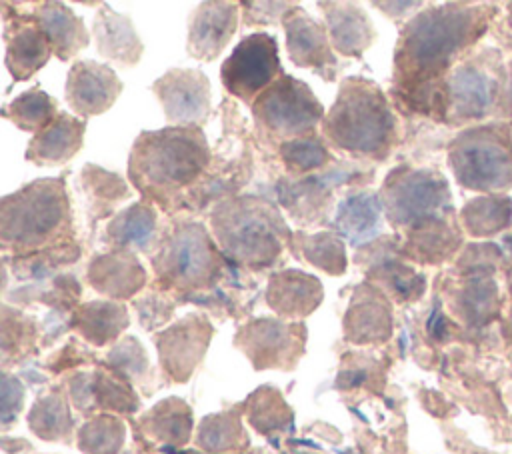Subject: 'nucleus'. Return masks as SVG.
I'll list each match as a JSON object with an SVG mask.
<instances>
[{
  "mask_svg": "<svg viewBox=\"0 0 512 454\" xmlns=\"http://www.w3.org/2000/svg\"><path fill=\"white\" fill-rule=\"evenodd\" d=\"M300 326H288L278 320L260 318L244 326L238 334V344L250 356L256 368L288 366L300 352Z\"/></svg>",
  "mask_w": 512,
  "mask_h": 454,
  "instance_id": "16",
  "label": "nucleus"
},
{
  "mask_svg": "<svg viewBox=\"0 0 512 454\" xmlns=\"http://www.w3.org/2000/svg\"><path fill=\"white\" fill-rule=\"evenodd\" d=\"M366 258L356 256L358 264H364L368 280H374L372 284H386L398 298H412L418 296L424 288L422 276L406 268L404 264H398L394 256L386 250V242H370L366 248Z\"/></svg>",
  "mask_w": 512,
  "mask_h": 454,
  "instance_id": "28",
  "label": "nucleus"
},
{
  "mask_svg": "<svg viewBox=\"0 0 512 454\" xmlns=\"http://www.w3.org/2000/svg\"><path fill=\"white\" fill-rule=\"evenodd\" d=\"M280 74L278 44L266 32L242 38L220 66V82L226 92L246 104H252Z\"/></svg>",
  "mask_w": 512,
  "mask_h": 454,
  "instance_id": "9",
  "label": "nucleus"
},
{
  "mask_svg": "<svg viewBox=\"0 0 512 454\" xmlns=\"http://www.w3.org/2000/svg\"><path fill=\"white\" fill-rule=\"evenodd\" d=\"M80 186L86 194L88 206L94 210V218L110 214V210L124 198L130 196L128 184L118 176L100 166L86 164L80 174Z\"/></svg>",
  "mask_w": 512,
  "mask_h": 454,
  "instance_id": "32",
  "label": "nucleus"
},
{
  "mask_svg": "<svg viewBox=\"0 0 512 454\" xmlns=\"http://www.w3.org/2000/svg\"><path fill=\"white\" fill-rule=\"evenodd\" d=\"M214 240L226 260L250 270L276 264L292 232L274 204L254 198H224L210 212Z\"/></svg>",
  "mask_w": 512,
  "mask_h": 454,
  "instance_id": "4",
  "label": "nucleus"
},
{
  "mask_svg": "<svg viewBox=\"0 0 512 454\" xmlns=\"http://www.w3.org/2000/svg\"><path fill=\"white\" fill-rule=\"evenodd\" d=\"M92 34L98 54L108 62H114L120 68H132L140 62L144 42L136 34L128 16L102 4L94 16Z\"/></svg>",
  "mask_w": 512,
  "mask_h": 454,
  "instance_id": "20",
  "label": "nucleus"
},
{
  "mask_svg": "<svg viewBox=\"0 0 512 454\" xmlns=\"http://www.w3.org/2000/svg\"><path fill=\"white\" fill-rule=\"evenodd\" d=\"M452 108L458 116H480L492 102V82L474 68H458L448 84Z\"/></svg>",
  "mask_w": 512,
  "mask_h": 454,
  "instance_id": "30",
  "label": "nucleus"
},
{
  "mask_svg": "<svg viewBox=\"0 0 512 454\" xmlns=\"http://www.w3.org/2000/svg\"><path fill=\"white\" fill-rule=\"evenodd\" d=\"M322 296L320 280L296 268L274 272L266 288L268 306L286 318L308 316L322 302Z\"/></svg>",
  "mask_w": 512,
  "mask_h": 454,
  "instance_id": "22",
  "label": "nucleus"
},
{
  "mask_svg": "<svg viewBox=\"0 0 512 454\" xmlns=\"http://www.w3.org/2000/svg\"><path fill=\"white\" fill-rule=\"evenodd\" d=\"M324 14L330 44L342 56L360 58L374 42V26L368 14L354 2H318Z\"/></svg>",
  "mask_w": 512,
  "mask_h": 454,
  "instance_id": "21",
  "label": "nucleus"
},
{
  "mask_svg": "<svg viewBox=\"0 0 512 454\" xmlns=\"http://www.w3.org/2000/svg\"><path fill=\"white\" fill-rule=\"evenodd\" d=\"M6 118L12 120V124L20 130L38 134L42 128H46L56 116V102L52 96L42 92L40 88H30L16 96L2 112Z\"/></svg>",
  "mask_w": 512,
  "mask_h": 454,
  "instance_id": "34",
  "label": "nucleus"
},
{
  "mask_svg": "<svg viewBox=\"0 0 512 454\" xmlns=\"http://www.w3.org/2000/svg\"><path fill=\"white\" fill-rule=\"evenodd\" d=\"M84 130V120L58 112L46 128L34 134L26 148V160L38 166H58L68 162L82 148Z\"/></svg>",
  "mask_w": 512,
  "mask_h": 454,
  "instance_id": "24",
  "label": "nucleus"
},
{
  "mask_svg": "<svg viewBox=\"0 0 512 454\" xmlns=\"http://www.w3.org/2000/svg\"><path fill=\"white\" fill-rule=\"evenodd\" d=\"M384 208L376 192L360 190L344 198L334 214V228L348 238L350 244L360 246L362 242L372 240L380 232Z\"/></svg>",
  "mask_w": 512,
  "mask_h": 454,
  "instance_id": "27",
  "label": "nucleus"
},
{
  "mask_svg": "<svg viewBox=\"0 0 512 454\" xmlns=\"http://www.w3.org/2000/svg\"><path fill=\"white\" fill-rule=\"evenodd\" d=\"M210 148L198 126L146 130L134 140L128 156V178L144 196L164 208L190 190L208 170Z\"/></svg>",
  "mask_w": 512,
  "mask_h": 454,
  "instance_id": "1",
  "label": "nucleus"
},
{
  "mask_svg": "<svg viewBox=\"0 0 512 454\" xmlns=\"http://www.w3.org/2000/svg\"><path fill=\"white\" fill-rule=\"evenodd\" d=\"M450 164L466 188L490 190L512 180V158L494 138L480 134L462 136L450 150Z\"/></svg>",
  "mask_w": 512,
  "mask_h": 454,
  "instance_id": "11",
  "label": "nucleus"
},
{
  "mask_svg": "<svg viewBox=\"0 0 512 454\" xmlns=\"http://www.w3.org/2000/svg\"><path fill=\"white\" fill-rule=\"evenodd\" d=\"M6 42V68L16 82L28 80L36 74L54 54L46 36L40 32L32 14H14L12 20H4Z\"/></svg>",
  "mask_w": 512,
  "mask_h": 454,
  "instance_id": "17",
  "label": "nucleus"
},
{
  "mask_svg": "<svg viewBox=\"0 0 512 454\" xmlns=\"http://www.w3.org/2000/svg\"><path fill=\"white\" fill-rule=\"evenodd\" d=\"M86 278L96 292L124 300L144 288L148 272L132 250L112 248L90 260Z\"/></svg>",
  "mask_w": 512,
  "mask_h": 454,
  "instance_id": "18",
  "label": "nucleus"
},
{
  "mask_svg": "<svg viewBox=\"0 0 512 454\" xmlns=\"http://www.w3.org/2000/svg\"><path fill=\"white\" fill-rule=\"evenodd\" d=\"M292 2H240L244 26L282 22V18L294 8Z\"/></svg>",
  "mask_w": 512,
  "mask_h": 454,
  "instance_id": "37",
  "label": "nucleus"
},
{
  "mask_svg": "<svg viewBox=\"0 0 512 454\" xmlns=\"http://www.w3.org/2000/svg\"><path fill=\"white\" fill-rule=\"evenodd\" d=\"M282 26L286 32L288 58L298 68H312L326 82L336 78V58L326 26L318 24L300 6H294L284 18Z\"/></svg>",
  "mask_w": 512,
  "mask_h": 454,
  "instance_id": "13",
  "label": "nucleus"
},
{
  "mask_svg": "<svg viewBox=\"0 0 512 454\" xmlns=\"http://www.w3.org/2000/svg\"><path fill=\"white\" fill-rule=\"evenodd\" d=\"M290 248L300 260L312 264L328 276H342L346 272V246L334 232H296L292 234Z\"/></svg>",
  "mask_w": 512,
  "mask_h": 454,
  "instance_id": "29",
  "label": "nucleus"
},
{
  "mask_svg": "<svg viewBox=\"0 0 512 454\" xmlns=\"http://www.w3.org/2000/svg\"><path fill=\"white\" fill-rule=\"evenodd\" d=\"M330 146L364 160H386L396 142V118L380 86L362 76L340 80L320 124Z\"/></svg>",
  "mask_w": 512,
  "mask_h": 454,
  "instance_id": "2",
  "label": "nucleus"
},
{
  "mask_svg": "<svg viewBox=\"0 0 512 454\" xmlns=\"http://www.w3.org/2000/svg\"><path fill=\"white\" fill-rule=\"evenodd\" d=\"M346 336L352 342H376L390 334V306L386 296L374 284H360L350 300L346 320Z\"/></svg>",
  "mask_w": 512,
  "mask_h": 454,
  "instance_id": "25",
  "label": "nucleus"
},
{
  "mask_svg": "<svg viewBox=\"0 0 512 454\" xmlns=\"http://www.w3.org/2000/svg\"><path fill=\"white\" fill-rule=\"evenodd\" d=\"M122 92V80L96 60H78L66 78V102L82 118L106 112Z\"/></svg>",
  "mask_w": 512,
  "mask_h": 454,
  "instance_id": "14",
  "label": "nucleus"
},
{
  "mask_svg": "<svg viewBox=\"0 0 512 454\" xmlns=\"http://www.w3.org/2000/svg\"><path fill=\"white\" fill-rule=\"evenodd\" d=\"M238 2H202L190 14L186 52L196 60H214L222 54L238 28Z\"/></svg>",
  "mask_w": 512,
  "mask_h": 454,
  "instance_id": "15",
  "label": "nucleus"
},
{
  "mask_svg": "<svg viewBox=\"0 0 512 454\" xmlns=\"http://www.w3.org/2000/svg\"><path fill=\"white\" fill-rule=\"evenodd\" d=\"M126 324V308L112 300H96L82 304L76 314V326L94 344H104L116 338Z\"/></svg>",
  "mask_w": 512,
  "mask_h": 454,
  "instance_id": "31",
  "label": "nucleus"
},
{
  "mask_svg": "<svg viewBox=\"0 0 512 454\" xmlns=\"http://www.w3.org/2000/svg\"><path fill=\"white\" fill-rule=\"evenodd\" d=\"M32 20L46 36L54 56L58 60H70L90 42V34L78 18L62 2H40L32 10Z\"/></svg>",
  "mask_w": 512,
  "mask_h": 454,
  "instance_id": "23",
  "label": "nucleus"
},
{
  "mask_svg": "<svg viewBox=\"0 0 512 454\" xmlns=\"http://www.w3.org/2000/svg\"><path fill=\"white\" fill-rule=\"evenodd\" d=\"M150 264L164 288L200 290L222 276L226 256L204 224L176 220L158 236L150 252Z\"/></svg>",
  "mask_w": 512,
  "mask_h": 454,
  "instance_id": "6",
  "label": "nucleus"
},
{
  "mask_svg": "<svg viewBox=\"0 0 512 454\" xmlns=\"http://www.w3.org/2000/svg\"><path fill=\"white\" fill-rule=\"evenodd\" d=\"M510 210V204H504V200H474L464 208L462 216L470 232L486 234L504 226L510 218Z\"/></svg>",
  "mask_w": 512,
  "mask_h": 454,
  "instance_id": "35",
  "label": "nucleus"
},
{
  "mask_svg": "<svg viewBox=\"0 0 512 454\" xmlns=\"http://www.w3.org/2000/svg\"><path fill=\"white\" fill-rule=\"evenodd\" d=\"M472 14L466 8H430L402 30L394 52V78L404 86L438 76L468 38Z\"/></svg>",
  "mask_w": 512,
  "mask_h": 454,
  "instance_id": "5",
  "label": "nucleus"
},
{
  "mask_svg": "<svg viewBox=\"0 0 512 454\" xmlns=\"http://www.w3.org/2000/svg\"><path fill=\"white\" fill-rule=\"evenodd\" d=\"M250 106L260 132L280 144L314 134L326 116L310 86L284 72Z\"/></svg>",
  "mask_w": 512,
  "mask_h": 454,
  "instance_id": "7",
  "label": "nucleus"
},
{
  "mask_svg": "<svg viewBox=\"0 0 512 454\" xmlns=\"http://www.w3.org/2000/svg\"><path fill=\"white\" fill-rule=\"evenodd\" d=\"M62 176L38 178L0 202V244L16 256L72 240V220Z\"/></svg>",
  "mask_w": 512,
  "mask_h": 454,
  "instance_id": "3",
  "label": "nucleus"
},
{
  "mask_svg": "<svg viewBox=\"0 0 512 454\" xmlns=\"http://www.w3.org/2000/svg\"><path fill=\"white\" fill-rule=\"evenodd\" d=\"M152 92L172 126H198L210 112V80L202 70L172 68L162 74Z\"/></svg>",
  "mask_w": 512,
  "mask_h": 454,
  "instance_id": "12",
  "label": "nucleus"
},
{
  "mask_svg": "<svg viewBox=\"0 0 512 454\" xmlns=\"http://www.w3.org/2000/svg\"><path fill=\"white\" fill-rule=\"evenodd\" d=\"M380 200L384 216L392 226L416 232L444 216L450 192L446 182L434 172L396 168L384 180Z\"/></svg>",
  "mask_w": 512,
  "mask_h": 454,
  "instance_id": "8",
  "label": "nucleus"
},
{
  "mask_svg": "<svg viewBox=\"0 0 512 454\" xmlns=\"http://www.w3.org/2000/svg\"><path fill=\"white\" fill-rule=\"evenodd\" d=\"M356 176H360L356 170L338 164V168H328L302 178H288L278 182V202L302 226L326 222L334 208V188L352 182Z\"/></svg>",
  "mask_w": 512,
  "mask_h": 454,
  "instance_id": "10",
  "label": "nucleus"
},
{
  "mask_svg": "<svg viewBox=\"0 0 512 454\" xmlns=\"http://www.w3.org/2000/svg\"><path fill=\"white\" fill-rule=\"evenodd\" d=\"M378 6H384V8H394L392 12H388L390 16H398V14H404L406 12V8H414V6H418V2H376Z\"/></svg>",
  "mask_w": 512,
  "mask_h": 454,
  "instance_id": "38",
  "label": "nucleus"
},
{
  "mask_svg": "<svg viewBox=\"0 0 512 454\" xmlns=\"http://www.w3.org/2000/svg\"><path fill=\"white\" fill-rule=\"evenodd\" d=\"M158 216L150 202H136L118 212L104 230V242L118 250L152 252L158 240Z\"/></svg>",
  "mask_w": 512,
  "mask_h": 454,
  "instance_id": "26",
  "label": "nucleus"
},
{
  "mask_svg": "<svg viewBox=\"0 0 512 454\" xmlns=\"http://www.w3.org/2000/svg\"><path fill=\"white\" fill-rule=\"evenodd\" d=\"M210 340V324L200 316H188L158 336V352L164 368L176 378L186 380L202 358Z\"/></svg>",
  "mask_w": 512,
  "mask_h": 454,
  "instance_id": "19",
  "label": "nucleus"
},
{
  "mask_svg": "<svg viewBox=\"0 0 512 454\" xmlns=\"http://www.w3.org/2000/svg\"><path fill=\"white\" fill-rule=\"evenodd\" d=\"M30 426L44 438H52L58 432H62V428H68V414L66 408L62 406L60 400L56 398H48V400H40L34 408V412L30 414Z\"/></svg>",
  "mask_w": 512,
  "mask_h": 454,
  "instance_id": "36",
  "label": "nucleus"
},
{
  "mask_svg": "<svg viewBox=\"0 0 512 454\" xmlns=\"http://www.w3.org/2000/svg\"><path fill=\"white\" fill-rule=\"evenodd\" d=\"M280 160L294 178H302L324 170L332 156L318 134H306L294 140H286L278 146Z\"/></svg>",
  "mask_w": 512,
  "mask_h": 454,
  "instance_id": "33",
  "label": "nucleus"
}]
</instances>
